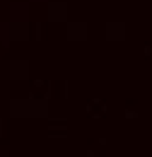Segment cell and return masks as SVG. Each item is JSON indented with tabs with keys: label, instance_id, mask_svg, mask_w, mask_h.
I'll list each match as a JSON object with an SVG mask.
<instances>
[{
	"label": "cell",
	"instance_id": "cell-2",
	"mask_svg": "<svg viewBox=\"0 0 152 157\" xmlns=\"http://www.w3.org/2000/svg\"><path fill=\"white\" fill-rule=\"evenodd\" d=\"M104 36H106L109 41L128 39V24H126V22H106V27H104Z\"/></svg>",
	"mask_w": 152,
	"mask_h": 157
},
{
	"label": "cell",
	"instance_id": "cell-1",
	"mask_svg": "<svg viewBox=\"0 0 152 157\" xmlns=\"http://www.w3.org/2000/svg\"><path fill=\"white\" fill-rule=\"evenodd\" d=\"M10 116L12 118H46L48 116V101L46 99H12L10 101Z\"/></svg>",
	"mask_w": 152,
	"mask_h": 157
},
{
	"label": "cell",
	"instance_id": "cell-5",
	"mask_svg": "<svg viewBox=\"0 0 152 157\" xmlns=\"http://www.w3.org/2000/svg\"><path fill=\"white\" fill-rule=\"evenodd\" d=\"M87 36H89L87 22H70L68 24V39L70 41H85Z\"/></svg>",
	"mask_w": 152,
	"mask_h": 157
},
{
	"label": "cell",
	"instance_id": "cell-4",
	"mask_svg": "<svg viewBox=\"0 0 152 157\" xmlns=\"http://www.w3.org/2000/svg\"><path fill=\"white\" fill-rule=\"evenodd\" d=\"M68 17H70L68 2H48V20L51 22H65Z\"/></svg>",
	"mask_w": 152,
	"mask_h": 157
},
{
	"label": "cell",
	"instance_id": "cell-7",
	"mask_svg": "<svg viewBox=\"0 0 152 157\" xmlns=\"http://www.w3.org/2000/svg\"><path fill=\"white\" fill-rule=\"evenodd\" d=\"M5 155H10V152L7 150H0V157H5Z\"/></svg>",
	"mask_w": 152,
	"mask_h": 157
},
{
	"label": "cell",
	"instance_id": "cell-3",
	"mask_svg": "<svg viewBox=\"0 0 152 157\" xmlns=\"http://www.w3.org/2000/svg\"><path fill=\"white\" fill-rule=\"evenodd\" d=\"M7 70H10V78H12V80H27L29 75H32V65H29V60H10Z\"/></svg>",
	"mask_w": 152,
	"mask_h": 157
},
{
	"label": "cell",
	"instance_id": "cell-6",
	"mask_svg": "<svg viewBox=\"0 0 152 157\" xmlns=\"http://www.w3.org/2000/svg\"><path fill=\"white\" fill-rule=\"evenodd\" d=\"M32 36L29 34V24L27 22H12L10 24V39L12 41H27Z\"/></svg>",
	"mask_w": 152,
	"mask_h": 157
}]
</instances>
